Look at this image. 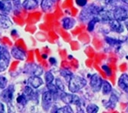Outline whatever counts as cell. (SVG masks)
Here are the masks:
<instances>
[{"mask_svg":"<svg viewBox=\"0 0 128 113\" xmlns=\"http://www.w3.org/2000/svg\"><path fill=\"white\" fill-rule=\"evenodd\" d=\"M121 1H122L123 2L126 3V4H128V0H121Z\"/></svg>","mask_w":128,"mask_h":113,"instance_id":"d590c367","label":"cell"},{"mask_svg":"<svg viewBox=\"0 0 128 113\" xmlns=\"http://www.w3.org/2000/svg\"><path fill=\"white\" fill-rule=\"evenodd\" d=\"M44 79H45V82L47 84H51L53 83L54 77V75L51 73V72H47L44 75Z\"/></svg>","mask_w":128,"mask_h":113,"instance_id":"484cf974","label":"cell"},{"mask_svg":"<svg viewBox=\"0 0 128 113\" xmlns=\"http://www.w3.org/2000/svg\"><path fill=\"white\" fill-rule=\"evenodd\" d=\"M118 98L116 97V96H114V94H111V96L108 102V104L110 106H111V108H114L116 103H118Z\"/></svg>","mask_w":128,"mask_h":113,"instance_id":"83f0119b","label":"cell"},{"mask_svg":"<svg viewBox=\"0 0 128 113\" xmlns=\"http://www.w3.org/2000/svg\"><path fill=\"white\" fill-rule=\"evenodd\" d=\"M113 17L114 19L119 21H124L128 19V12L127 10L122 7H117L112 11Z\"/></svg>","mask_w":128,"mask_h":113,"instance_id":"8992f818","label":"cell"},{"mask_svg":"<svg viewBox=\"0 0 128 113\" xmlns=\"http://www.w3.org/2000/svg\"><path fill=\"white\" fill-rule=\"evenodd\" d=\"M99 8L94 5H90L88 6H86L80 14L79 19L81 21H90L93 17H94L98 15L99 12Z\"/></svg>","mask_w":128,"mask_h":113,"instance_id":"7a4b0ae2","label":"cell"},{"mask_svg":"<svg viewBox=\"0 0 128 113\" xmlns=\"http://www.w3.org/2000/svg\"><path fill=\"white\" fill-rule=\"evenodd\" d=\"M75 2L80 7H84L87 5L88 0H75Z\"/></svg>","mask_w":128,"mask_h":113,"instance_id":"4dcf8cb0","label":"cell"},{"mask_svg":"<svg viewBox=\"0 0 128 113\" xmlns=\"http://www.w3.org/2000/svg\"><path fill=\"white\" fill-rule=\"evenodd\" d=\"M68 82V89L72 93H78L87 85L85 79L78 75H72Z\"/></svg>","mask_w":128,"mask_h":113,"instance_id":"6da1fadb","label":"cell"},{"mask_svg":"<svg viewBox=\"0 0 128 113\" xmlns=\"http://www.w3.org/2000/svg\"><path fill=\"white\" fill-rule=\"evenodd\" d=\"M49 61H50L51 63H52L53 64L55 63V60H54V58H53V57H51V58L49 59Z\"/></svg>","mask_w":128,"mask_h":113,"instance_id":"e575fe53","label":"cell"},{"mask_svg":"<svg viewBox=\"0 0 128 113\" xmlns=\"http://www.w3.org/2000/svg\"><path fill=\"white\" fill-rule=\"evenodd\" d=\"M14 86L9 85L8 87L5 88L3 91L1 93V99H2V101L7 103V105L11 104L12 102L14 97Z\"/></svg>","mask_w":128,"mask_h":113,"instance_id":"5b68a950","label":"cell"},{"mask_svg":"<svg viewBox=\"0 0 128 113\" xmlns=\"http://www.w3.org/2000/svg\"><path fill=\"white\" fill-rule=\"evenodd\" d=\"M12 25V22L10 20V18L5 14H0V27L8 29Z\"/></svg>","mask_w":128,"mask_h":113,"instance_id":"e0dca14e","label":"cell"},{"mask_svg":"<svg viewBox=\"0 0 128 113\" xmlns=\"http://www.w3.org/2000/svg\"><path fill=\"white\" fill-rule=\"evenodd\" d=\"M100 20L99 18L97 17V16H94L88 22V31H93L95 28V25L96 24L98 23V22H99Z\"/></svg>","mask_w":128,"mask_h":113,"instance_id":"7402d4cb","label":"cell"},{"mask_svg":"<svg viewBox=\"0 0 128 113\" xmlns=\"http://www.w3.org/2000/svg\"><path fill=\"white\" fill-rule=\"evenodd\" d=\"M105 40H106V42L109 45L112 46V47L120 46V44H121V41H120L117 40V39H114V38H106Z\"/></svg>","mask_w":128,"mask_h":113,"instance_id":"603a6c76","label":"cell"},{"mask_svg":"<svg viewBox=\"0 0 128 113\" xmlns=\"http://www.w3.org/2000/svg\"><path fill=\"white\" fill-rule=\"evenodd\" d=\"M12 2H13L15 4H16V5H17V4L18 5V4L20 3V0H12Z\"/></svg>","mask_w":128,"mask_h":113,"instance_id":"836d02e7","label":"cell"},{"mask_svg":"<svg viewBox=\"0 0 128 113\" xmlns=\"http://www.w3.org/2000/svg\"><path fill=\"white\" fill-rule=\"evenodd\" d=\"M7 79L4 76H0V90L6 88L7 85Z\"/></svg>","mask_w":128,"mask_h":113,"instance_id":"f1b7e54d","label":"cell"},{"mask_svg":"<svg viewBox=\"0 0 128 113\" xmlns=\"http://www.w3.org/2000/svg\"><path fill=\"white\" fill-rule=\"evenodd\" d=\"M101 90H102V93L104 96L109 95L111 91H112V86L111 84L108 82V81H103L102 86H101Z\"/></svg>","mask_w":128,"mask_h":113,"instance_id":"44dd1931","label":"cell"},{"mask_svg":"<svg viewBox=\"0 0 128 113\" xmlns=\"http://www.w3.org/2000/svg\"><path fill=\"white\" fill-rule=\"evenodd\" d=\"M55 3V0H42L41 8L43 12H48L53 9Z\"/></svg>","mask_w":128,"mask_h":113,"instance_id":"2e32d148","label":"cell"},{"mask_svg":"<svg viewBox=\"0 0 128 113\" xmlns=\"http://www.w3.org/2000/svg\"><path fill=\"white\" fill-rule=\"evenodd\" d=\"M74 25H75V20L73 19L72 18L65 17L62 20V25L66 30L72 29L74 26Z\"/></svg>","mask_w":128,"mask_h":113,"instance_id":"ac0fdd59","label":"cell"},{"mask_svg":"<svg viewBox=\"0 0 128 113\" xmlns=\"http://www.w3.org/2000/svg\"><path fill=\"white\" fill-rule=\"evenodd\" d=\"M108 25H109L110 29L114 32H117L119 34L124 32V26L121 23V21H119L118 20L113 18L108 22Z\"/></svg>","mask_w":128,"mask_h":113,"instance_id":"4fadbf2b","label":"cell"},{"mask_svg":"<svg viewBox=\"0 0 128 113\" xmlns=\"http://www.w3.org/2000/svg\"><path fill=\"white\" fill-rule=\"evenodd\" d=\"M11 54L15 59L18 60H25L27 56L25 51H23L22 49L17 48V47L12 48V49L11 51Z\"/></svg>","mask_w":128,"mask_h":113,"instance_id":"8fae6325","label":"cell"},{"mask_svg":"<svg viewBox=\"0 0 128 113\" xmlns=\"http://www.w3.org/2000/svg\"><path fill=\"white\" fill-rule=\"evenodd\" d=\"M53 99H54V95L52 93H51L49 90L45 91L42 93V106L46 109V107L49 108L52 103H53Z\"/></svg>","mask_w":128,"mask_h":113,"instance_id":"ba28073f","label":"cell"},{"mask_svg":"<svg viewBox=\"0 0 128 113\" xmlns=\"http://www.w3.org/2000/svg\"><path fill=\"white\" fill-rule=\"evenodd\" d=\"M118 86L125 93H128V75L126 73H123L119 77Z\"/></svg>","mask_w":128,"mask_h":113,"instance_id":"9a60e30c","label":"cell"},{"mask_svg":"<svg viewBox=\"0 0 128 113\" xmlns=\"http://www.w3.org/2000/svg\"><path fill=\"white\" fill-rule=\"evenodd\" d=\"M5 112V106L1 102H0V112Z\"/></svg>","mask_w":128,"mask_h":113,"instance_id":"d6a6232c","label":"cell"},{"mask_svg":"<svg viewBox=\"0 0 128 113\" xmlns=\"http://www.w3.org/2000/svg\"><path fill=\"white\" fill-rule=\"evenodd\" d=\"M102 83H103V80L99 75L93 74L91 76L90 80V86L93 91L99 92L101 89Z\"/></svg>","mask_w":128,"mask_h":113,"instance_id":"52a82bcc","label":"cell"},{"mask_svg":"<svg viewBox=\"0 0 128 113\" xmlns=\"http://www.w3.org/2000/svg\"><path fill=\"white\" fill-rule=\"evenodd\" d=\"M28 83H29L30 86H32L33 89H38L43 84L42 79L39 76L32 75V76H30L28 78Z\"/></svg>","mask_w":128,"mask_h":113,"instance_id":"5bb4252c","label":"cell"},{"mask_svg":"<svg viewBox=\"0 0 128 113\" xmlns=\"http://www.w3.org/2000/svg\"><path fill=\"white\" fill-rule=\"evenodd\" d=\"M98 110H99L98 106L95 104H93V103L89 104L86 108V112L88 113H96L98 112Z\"/></svg>","mask_w":128,"mask_h":113,"instance_id":"cb8c5ba5","label":"cell"},{"mask_svg":"<svg viewBox=\"0 0 128 113\" xmlns=\"http://www.w3.org/2000/svg\"><path fill=\"white\" fill-rule=\"evenodd\" d=\"M30 100L28 99V97L26 96V94L24 93V92H22V93H20L17 99H16V102H17V104L19 107L21 108H23L24 106H26V104L28 103Z\"/></svg>","mask_w":128,"mask_h":113,"instance_id":"ffe728a7","label":"cell"},{"mask_svg":"<svg viewBox=\"0 0 128 113\" xmlns=\"http://www.w3.org/2000/svg\"><path fill=\"white\" fill-rule=\"evenodd\" d=\"M96 16L99 18L100 21H104V22H109L111 19L114 18L112 12L103 8L99 10V12Z\"/></svg>","mask_w":128,"mask_h":113,"instance_id":"9c48e42d","label":"cell"},{"mask_svg":"<svg viewBox=\"0 0 128 113\" xmlns=\"http://www.w3.org/2000/svg\"><path fill=\"white\" fill-rule=\"evenodd\" d=\"M25 70L26 73L34 76H41L43 73V69L37 64H28Z\"/></svg>","mask_w":128,"mask_h":113,"instance_id":"30bf717a","label":"cell"},{"mask_svg":"<svg viewBox=\"0 0 128 113\" xmlns=\"http://www.w3.org/2000/svg\"><path fill=\"white\" fill-rule=\"evenodd\" d=\"M102 70H104V72H105L108 75H110L111 74V71H110V68L108 66V65H104L102 66Z\"/></svg>","mask_w":128,"mask_h":113,"instance_id":"1f68e13d","label":"cell"},{"mask_svg":"<svg viewBox=\"0 0 128 113\" xmlns=\"http://www.w3.org/2000/svg\"><path fill=\"white\" fill-rule=\"evenodd\" d=\"M22 6L26 10L36 9L38 6V0H24Z\"/></svg>","mask_w":128,"mask_h":113,"instance_id":"d6986e66","label":"cell"},{"mask_svg":"<svg viewBox=\"0 0 128 113\" xmlns=\"http://www.w3.org/2000/svg\"><path fill=\"white\" fill-rule=\"evenodd\" d=\"M12 0H0V12L5 15L8 14L12 9Z\"/></svg>","mask_w":128,"mask_h":113,"instance_id":"7c38bea8","label":"cell"},{"mask_svg":"<svg viewBox=\"0 0 128 113\" xmlns=\"http://www.w3.org/2000/svg\"><path fill=\"white\" fill-rule=\"evenodd\" d=\"M60 74H61L63 77H64V78L66 79V80L68 79V81H69L70 79H71L72 76L73 75L71 72H69L68 70H62L60 71Z\"/></svg>","mask_w":128,"mask_h":113,"instance_id":"f546056e","label":"cell"},{"mask_svg":"<svg viewBox=\"0 0 128 113\" xmlns=\"http://www.w3.org/2000/svg\"><path fill=\"white\" fill-rule=\"evenodd\" d=\"M55 86L59 91H62V92L64 91V85L63 84V83L62 82L60 79H56L55 80Z\"/></svg>","mask_w":128,"mask_h":113,"instance_id":"4316f807","label":"cell"},{"mask_svg":"<svg viewBox=\"0 0 128 113\" xmlns=\"http://www.w3.org/2000/svg\"><path fill=\"white\" fill-rule=\"evenodd\" d=\"M10 54L7 49L0 45V73L5 71L9 64Z\"/></svg>","mask_w":128,"mask_h":113,"instance_id":"3957f363","label":"cell"},{"mask_svg":"<svg viewBox=\"0 0 128 113\" xmlns=\"http://www.w3.org/2000/svg\"><path fill=\"white\" fill-rule=\"evenodd\" d=\"M60 99L64 103H65L67 105L74 104L75 106H79L80 103V99L78 96H76L73 93L72 94L67 93L64 91L61 93Z\"/></svg>","mask_w":128,"mask_h":113,"instance_id":"277c9868","label":"cell"},{"mask_svg":"<svg viewBox=\"0 0 128 113\" xmlns=\"http://www.w3.org/2000/svg\"><path fill=\"white\" fill-rule=\"evenodd\" d=\"M56 112H61V113H72L73 112V109H72V107L69 105H67L64 107L59 108L58 109H57L55 111Z\"/></svg>","mask_w":128,"mask_h":113,"instance_id":"d4e9b609","label":"cell"}]
</instances>
